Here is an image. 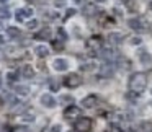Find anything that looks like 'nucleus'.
<instances>
[{
	"label": "nucleus",
	"instance_id": "1",
	"mask_svg": "<svg viewBox=\"0 0 152 132\" xmlns=\"http://www.w3.org/2000/svg\"><path fill=\"white\" fill-rule=\"evenodd\" d=\"M128 86H129V91H134V93H139V95H141L145 90V86H147V75L142 73V72L132 73L129 82H128Z\"/></svg>",
	"mask_w": 152,
	"mask_h": 132
},
{
	"label": "nucleus",
	"instance_id": "2",
	"mask_svg": "<svg viewBox=\"0 0 152 132\" xmlns=\"http://www.w3.org/2000/svg\"><path fill=\"white\" fill-rule=\"evenodd\" d=\"M103 46V38L98 36V34H93V36H90L88 39L85 41V47L90 51V52H96V51H100Z\"/></svg>",
	"mask_w": 152,
	"mask_h": 132
},
{
	"label": "nucleus",
	"instance_id": "3",
	"mask_svg": "<svg viewBox=\"0 0 152 132\" xmlns=\"http://www.w3.org/2000/svg\"><path fill=\"white\" fill-rule=\"evenodd\" d=\"M92 129V119L90 117H77L74 122V131L75 132H90Z\"/></svg>",
	"mask_w": 152,
	"mask_h": 132
},
{
	"label": "nucleus",
	"instance_id": "4",
	"mask_svg": "<svg viewBox=\"0 0 152 132\" xmlns=\"http://www.w3.org/2000/svg\"><path fill=\"white\" fill-rule=\"evenodd\" d=\"M64 85L67 88H77V86L82 85V77L79 73H69V75L64 78Z\"/></svg>",
	"mask_w": 152,
	"mask_h": 132
},
{
	"label": "nucleus",
	"instance_id": "5",
	"mask_svg": "<svg viewBox=\"0 0 152 132\" xmlns=\"http://www.w3.org/2000/svg\"><path fill=\"white\" fill-rule=\"evenodd\" d=\"M69 67H70V62L67 59H64V57H56L53 60V69L56 72H67Z\"/></svg>",
	"mask_w": 152,
	"mask_h": 132
},
{
	"label": "nucleus",
	"instance_id": "6",
	"mask_svg": "<svg viewBox=\"0 0 152 132\" xmlns=\"http://www.w3.org/2000/svg\"><path fill=\"white\" fill-rule=\"evenodd\" d=\"M98 101H100L98 95H95V93H90V95L83 96L82 101H80V104H82L83 108H95V106L98 104Z\"/></svg>",
	"mask_w": 152,
	"mask_h": 132
},
{
	"label": "nucleus",
	"instance_id": "7",
	"mask_svg": "<svg viewBox=\"0 0 152 132\" xmlns=\"http://www.w3.org/2000/svg\"><path fill=\"white\" fill-rule=\"evenodd\" d=\"M128 26L131 28L132 31H137V33H141V31H144V30H145V25H144V21H142L139 17L129 18V20H128Z\"/></svg>",
	"mask_w": 152,
	"mask_h": 132
},
{
	"label": "nucleus",
	"instance_id": "8",
	"mask_svg": "<svg viewBox=\"0 0 152 132\" xmlns=\"http://www.w3.org/2000/svg\"><path fill=\"white\" fill-rule=\"evenodd\" d=\"M137 57H139V62L142 64L144 67H151L152 65V54L145 49H141L137 52Z\"/></svg>",
	"mask_w": 152,
	"mask_h": 132
},
{
	"label": "nucleus",
	"instance_id": "9",
	"mask_svg": "<svg viewBox=\"0 0 152 132\" xmlns=\"http://www.w3.org/2000/svg\"><path fill=\"white\" fill-rule=\"evenodd\" d=\"M113 73H115V67L111 64H105L98 69V77L100 78H111Z\"/></svg>",
	"mask_w": 152,
	"mask_h": 132
},
{
	"label": "nucleus",
	"instance_id": "10",
	"mask_svg": "<svg viewBox=\"0 0 152 132\" xmlns=\"http://www.w3.org/2000/svg\"><path fill=\"white\" fill-rule=\"evenodd\" d=\"M80 116V108L75 104H69L66 109H64V117L66 119H74Z\"/></svg>",
	"mask_w": 152,
	"mask_h": 132
},
{
	"label": "nucleus",
	"instance_id": "11",
	"mask_svg": "<svg viewBox=\"0 0 152 132\" xmlns=\"http://www.w3.org/2000/svg\"><path fill=\"white\" fill-rule=\"evenodd\" d=\"M39 101H41V104L44 106V108H54V106L57 104L56 103V98H54L53 95H49V93H44V95H41V98H39Z\"/></svg>",
	"mask_w": 152,
	"mask_h": 132
},
{
	"label": "nucleus",
	"instance_id": "12",
	"mask_svg": "<svg viewBox=\"0 0 152 132\" xmlns=\"http://www.w3.org/2000/svg\"><path fill=\"white\" fill-rule=\"evenodd\" d=\"M30 17H33V8H30V7L20 8V10L17 12V15H15L17 21H23V20H26V18H30Z\"/></svg>",
	"mask_w": 152,
	"mask_h": 132
},
{
	"label": "nucleus",
	"instance_id": "13",
	"mask_svg": "<svg viewBox=\"0 0 152 132\" xmlns=\"http://www.w3.org/2000/svg\"><path fill=\"white\" fill-rule=\"evenodd\" d=\"M123 39H124V36H123V33H119V31H113V33L108 34V41L111 46H119V44L123 43Z\"/></svg>",
	"mask_w": 152,
	"mask_h": 132
},
{
	"label": "nucleus",
	"instance_id": "14",
	"mask_svg": "<svg viewBox=\"0 0 152 132\" xmlns=\"http://www.w3.org/2000/svg\"><path fill=\"white\" fill-rule=\"evenodd\" d=\"M82 12H83L85 17H93V15L98 13V7H96V4H93V2H88V4L83 5Z\"/></svg>",
	"mask_w": 152,
	"mask_h": 132
},
{
	"label": "nucleus",
	"instance_id": "15",
	"mask_svg": "<svg viewBox=\"0 0 152 132\" xmlns=\"http://www.w3.org/2000/svg\"><path fill=\"white\" fill-rule=\"evenodd\" d=\"M20 72H21V77H23V78H33L34 77V69L30 65V64H25V65L21 67Z\"/></svg>",
	"mask_w": 152,
	"mask_h": 132
},
{
	"label": "nucleus",
	"instance_id": "16",
	"mask_svg": "<svg viewBox=\"0 0 152 132\" xmlns=\"http://www.w3.org/2000/svg\"><path fill=\"white\" fill-rule=\"evenodd\" d=\"M34 54H36L38 57H46L48 54H49V49H48V46H44V44H38V46H34Z\"/></svg>",
	"mask_w": 152,
	"mask_h": 132
},
{
	"label": "nucleus",
	"instance_id": "17",
	"mask_svg": "<svg viewBox=\"0 0 152 132\" xmlns=\"http://www.w3.org/2000/svg\"><path fill=\"white\" fill-rule=\"evenodd\" d=\"M34 38H36V39H51V30L49 28H43Z\"/></svg>",
	"mask_w": 152,
	"mask_h": 132
},
{
	"label": "nucleus",
	"instance_id": "18",
	"mask_svg": "<svg viewBox=\"0 0 152 132\" xmlns=\"http://www.w3.org/2000/svg\"><path fill=\"white\" fill-rule=\"evenodd\" d=\"M139 132H152V122L151 121H142L139 124Z\"/></svg>",
	"mask_w": 152,
	"mask_h": 132
},
{
	"label": "nucleus",
	"instance_id": "19",
	"mask_svg": "<svg viewBox=\"0 0 152 132\" xmlns=\"http://www.w3.org/2000/svg\"><path fill=\"white\" fill-rule=\"evenodd\" d=\"M7 34H8V38H12V39H13V38L20 36V30H18L17 26H8L7 28Z\"/></svg>",
	"mask_w": 152,
	"mask_h": 132
},
{
	"label": "nucleus",
	"instance_id": "20",
	"mask_svg": "<svg viewBox=\"0 0 152 132\" xmlns=\"http://www.w3.org/2000/svg\"><path fill=\"white\" fill-rule=\"evenodd\" d=\"M12 17V13H10V10H8L7 7H0V20H8V18Z\"/></svg>",
	"mask_w": 152,
	"mask_h": 132
},
{
	"label": "nucleus",
	"instance_id": "21",
	"mask_svg": "<svg viewBox=\"0 0 152 132\" xmlns=\"http://www.w3.org/2000/svg\"><path fill=\"white\" fill-rule=\"evenodd\" d=\"M17 95H21V96H26L28 93H30V90H28V86H17Z\"/></svg>",
	"mask_w": 152,
	"mask_h": 132
},
{
	"label": "nucleus",
	"instance_id": "22",
	"mask_svg": "<svg viewBox=\"0 0 152 132\" xmlns=\"http://www.w3.org/2000/svg\"><path fill=\"white\" fill-rule=\"evenodd\" d=\"M105 132H123V131H121V127H119L118 124H110Z\"/></svg>",
	"mask_w": 152,
	"mask_h": 132
},
{
	"label": "nucleus",
	"instance_id": "23",
	"mask_svg": "<svg viewBox=\"0 0 152 132\" xmlns=\"http://www.w3.org/2000/svg\"><path fill=\"white\" fill-rule=\"evenodd\" d=\"M20 119H21V122H34V116L33 114H31V116L30 114H25V116H21Z\"/></svg>",
	"mask_w": 152,
	"mask_h": 132
},
{
	"label": "nucleus",
	"instance_id": "24",
	"mask_svg": "<svg viewBox=\"0 0 152 132\" xmlns=\"http://www.w3.org/2000/svg\"><path fill=\"white\" fill-rule=\"evenodd\" d=\"M48 132H62V125H61V124H53Z\"/></svg>",
	"mask_w": 152,
	"mask_h": 132
},
{
	"label": "nucleus",
	"instance_id": "25",
	"mask_svg": "<svg viewBox=\"0 0 152 132\" xmlns=\"http://www.w3.org/2000/svg\"><path fill=\"white\" fill-rule=\"evenodd\" d=\"M38 25H39V21H38V20H31V21H28L26 26H28V30H36Z\"/></svg>",
	"mask_w": 152,
	"mask_h": 132
},
{
	"label": "nucleus",
	"instance_id": "26",
	"mask_svg": "<svg viewBox=\"0 0 152 132\" xmlns=\"http://www.w3.org/2000/svg\"><path fill=\"white\" fill-rule=\"evenodd\" d=\"M53 47L56 51H61L64 47V41H53Z\"/></svg>",
	"mask_w": 152,
	"mask_h": 132
},
{
	"label": "nucleus",
	"instance_id": "27",
	"mask_svg": "<svg viewBox=\"0 0 152 132\" xmlns=\"http://www.w3.org/2000/svg\"><path fill=\"white\" fill-rule=\"evenodd\" d=\"M17 78H18L17 72H8L7 73V80H10V82H17Z\"/></svg>",
	"mask_w": 152,
	"mask_h": 132
},
{
	"label": "nucleus",
	"instance_id": "28",
	"mask_svg": "<svg viewBox=\"0 0 152 132\" xmlns=\"http://www.w3.org/2000/svg\"><path fill=\"white\" fill-rule=\"evenodd\" d=\"M57 17H59V15H57L56 12H53V10H48L46 12V18H49V20H56Z\"/></svg>",
	"mask_w": 152,
	"mask_h": 132
},
{
	"label": "nucleus",
	"instance_id": "29",
	"mask_svg": "<svg viewBox=\"0 0 152 132\" xmlns=\"http://www.w3.org/2000/svg\"><path fill=\"white\" fill-rule=\"evenodd\" d=\"M57 34H59L61 41H66L67 39V34H66V31H64L62 28H59V30H57Z\"/></svg>",
	"mask_w": 152,
	"mask_h": 132
},
{
	"label": "nucleus",
	"instance_id": "30",
	"mask_svg": "<svg viewBox=\"0 0 152 132\" xmlns=\"http://www.w3.org/2000/svg\"><path fill=\"white\" fill-rule=\"evenodd\" d=\"M129 43H131V44H134V46H137V44H141V43H142V39H141L139 36H132Z\"/></svg>",
	"mask_w": 152,
	"mask_h": 132
},
{
	"label": "nucleus",
	"instance_id": "31",
	"mask_svg": "<svg viewBox=\"0 0 152 132\" xmlns=\"http://www.w3.org/2000/svg\"><path fill=\"white\" fill-rule=\"evenodd\" d=\"M77 12H75V8H69V10L66 12V18H70V17H74Z\"/></svg>",
	"mask_w": 152,
	"mask_h": 132
},
{
	"label": "nucleus",
	"instance_id": "32",
	"mask_svg": "<svg viewBox=\"0 0 152 132\" xmlns=\"http://www.w3.org/2000/svg\"><path fill=\"white\" fill-rule=\"evenodd\" d=\"M51 90H53V91L59 90V82H54V80H51Z\"/></svg>",
	"mask_w": 152,
	"mask_h": 132
},
{
	"label": "nucleus",
	"instance_id": "33",
	"mask_svg": "<svg viewBox=\"0 0 152 132\" xmlns=\"http://www.w3.org/2000/svg\"><path fill=\"white\" fill-rule=\"evenodd\" d=\"M12 132H28V129L26 127H17V129H13Z\"/></svg>",
	"mask_w": 152,
	"mask_h": 132
},
{
	"label": "nucleus",
	"instance_id": "34",
	"mask_svg": "<svg viewBox=\"0 0 152 132\" xmlns=\"http://www.w3.org/2000/svg\"><path fill=\"white\" fill-rule=\"evenodd\" d=\"M5 43V39H4V36H2V34H0V46H2V44Z\"/></svg>",
	"mask_w": 152,
	"mask_h": 132
},
{
	"label": "nucleus",
	"instance_id": "35",
	"mask_svg": "<svg viewBox=\"0 0 152 132\" xmlns=\"http://www.w3.org/2000/svg\"><path fill=\"white\" fill-rule=\"evenodd\" d=\"M106 0H95V4H105Z\"/></svg>",
	"mask_w": 152,
	"mask_h": 132
},
{
	"label": "nucleus",
	"instance_id": "36",
	"mask_svg": "<svg viewBox=\"0 0 152 132\" xmlns=\"http://www.w3.org/2000/svg\"><path fill=\"white\" fill-rule=\"evenodd\" d=\"M124 132H136V131H134V129H126Z\"/></svg>",
	"mask_w": 152,
	"mask_h": 132
},
{
	"label": "nucleus",
	"instance_id": "37",
	"mask_svg": "<svg viewBox=\"0 0 152 132\" xmlns=\"http://www.w3.org/2000/svg\"><path fill=\"white\" fill-rule=\"evenodd\" d=\"M74 4H82V0H74Z\"/></svg>",
	"mask_w": 152,
	"mask_h": 132
},
{
	"label": "nucleus",
	"instance_id": "38",
	"mask_svg": "<svg viewBox=\"0 0 152 132\" xmlns=\"http://www.w3.org/2000/svg\"><path fill=\"white\" fill-rule=\"evenodd\" d=\"M149 10L152 12V2H151V4H149Z\"/></svg>",
	"mask_w": 152,
	"mask_h": 132
},
{
	"label": "nucleus",
	"instance_id": "39",
	"mask_svg": "<svg viewBox=\"0 0 152 132\" xmlns=\"http://www.w3.org/2000/svg\"><path fill=\"white\" fill-rule=\"evenodd\" d=\"M0 2H2V4H7V2H8V0H0Z\"/></svg>",
	"mask_w": 152,
	"mask_h": 132
},
{
	"label": "nucleus",
	"instance_id": "40",
	"mask_svg": "<svg viewBox=\"0 0 152 132\" xmlns=\"http://www.w3.org/2000/svg\"><path fill=\"white\" fill-rule=\"evenodd\" d=\"M149 104H151V108H152V101H151V103H149Z\"/></svg>",
	"mask_w": 152,
	"mask_h": 132
},
{
	"label": "nucleus",
	"instance_id": "41",
	"mask_svg": "<svg viewBox=\"0 0 152 132\" xmlns=\"http://www.w3.org/2000/svg\"><path fill=\"white\" fill-rule=\"evenodd\" d=\"M151 95H152V88H151Z\"/></svg>",
	"mask_w": 152,
	"mask_h": 132
},
{
	"label": "nucleus",
	"instance_id": "42",
	"mask_svg": "<svg viewBox=\"0 0 152 132\" xmlns=\"http://www.w3.org/2000/svg\"><path fill=\"white\" fill-rule=\"evenodd\" d=\"M151 31H152V26H151Z\"/></svg>",
	"mask_w": 152,
	"mask_h": 132
}]
</instances>
